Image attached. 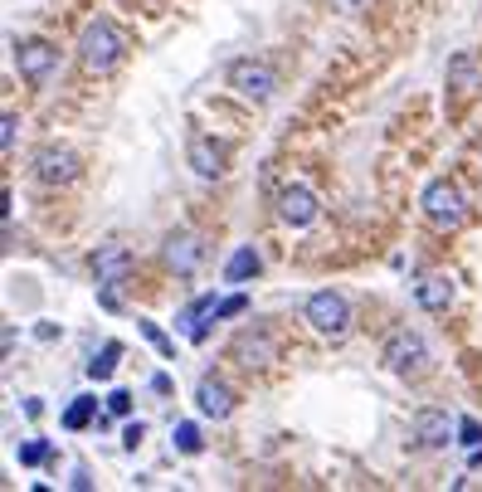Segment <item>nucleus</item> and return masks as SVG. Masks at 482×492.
<instances>
[{
	"label": "nucleus",
	"instance_id": "nucleus-1",
	"mask_svg": "<svg viewBox=\"0 0 482 492\" xmlns=\"http://www.w3.org/2000/svg\"><path fill=\"white\" fill-rule=\"evenodd\" d=\"M78 59H83V68H88V74H112V68L127 59L122 30H118L112 20H93L88 30H83V39H78Z\"/></svg>",
	"mask_w": 482,
	"mask_h": 492
},
{
	"label": "nucleus",
	"instance_id": "nucleus-2",
	"mask_svg": "<svg viewBox=\"0 0 482 492\" xmlns=\"http://www.w3.org/2000/svg\"><path fill=\"white\" fill-rule=\"evenodd\" d=\"M303 317H307V327L317 336H327V342H342V336L351 332V302L342 298V292H332V288L312 292Z\"/></svg>",
	"mask_w": 482,
	"mask_h": 492
},
{
	"label": "nucleus",
	"instance_id": "nucleus-3",
	"mask_svg": "<svg viewBox=\"0 0 482 492\" xmlns=\"http://www.w3.org/2000/svg\"><path fill=\"white\" fill-rule=\"evenodd\" d=\"M380 361H385L390 375H405V381H415V375L429 371V346H424L419 332L400 327V332H390V342H385V351H380Z\"/></svg>",
	"mask_w": 482,
	"mask_h": 492
},
{
	"label": "nucleus",
	"instance_id": "nucleus-4",
	"mask_svg": "<svg viewBox=\"0 0 482 492\" xmlns=\"http://www.w3.org/2000/svg\"><path fill=\"white\" fill-rule=\"evenodd\" d=\"M419 205H424V215H429L434 230H458V224L467 220V205H463V190L453 186V180H429L419 195Z\"/></svg>",
	"mask_w": 482,
	"mask_h": 492
},
{
	"label": "nucleus",
	"instance_id": "nucleus-5",
	"mask_svg": "<svg viewBox=\"0 0 482 492\" xmlns=\"http://www.w3.org/2000/svg\"><path fill=\"white\" fill-rule=\"evenodd\" d=\"M230 88L244 97V103H273V93H278V74L268 68L263 59H234L230 64Z\"/></svg>",
	"mask_w": 482,
	"mask_h": 492
},
{
	"label": "nucleus",
	"instance_id": "nucleus-6",
	"mask_svg": "<svg viewBox=\"0 0 482 492\" xmlns=\"http://www.w3.org/2000/svg\"><path fill=\"white\" fill-rule=\"evenodd\" d=\"M230 356H234L239 365H249V371H268V365L278 361V342H273L263 327H244V332L230 342Z\"/></svg>",
	"mask_w": 482,
	"mask_h": 492
},
{
	"label": "nucleus",
	"instance_id": "nucleus-7",
	"mask_svg": "<svg viewBox=\"0 0 482 492\" xmlns=\"http://www.w3.org/2000/svg\"><path fill=\"white\" fill-rule=\"evenodd\" d=\"M78 171H83L78 151H68V147L35 151V180H45V186H68V180H78Z\"/></svg>",
	"mask_w": 482,
	"mask_h": 492
},
{
	"label": "nucleus",
	"instance_id": "nucleus-8",
	"mask_svg": "<svg viewBox=\"0 0 482 492\" xmlns=\"http://www.w3.org/2000/svg\"><path fill=\"white\" fill-rule=\"evenodd\" d=\"M186 161H190V171L200 180H220L224 171H230V147L215 142V137H190Z\"/></svg>",
	"mask_w": 482,
	"mask_h": 492
},
{
	"label": "nucleus",
	"instance_id": "nucleus-9",
	"mask_svg": "<svg viewBox=\"0 0 482 492\" xmlns=\"http://www.w3.org/2000/svg\"><path fill=\"white\" fill-rule=\"evenodd\" d=\"M161 254H166V263H171L180 278H190L195 269H200V259H205V244H200V234H195V230H171Z\"/></svg>",
	"mask_w": 482,
	"mask_h": 492
},
{
	"label": "nucleus",
	"instance_id": "nucleus-10",
	"mask_svg": "<svg viewBox=\"0 0 482 492\" xmlns=\"http://www.w3.org/2000/svg\"><path fill=\"white\" fill-rule=\"evenodd\" d=\"M15 68H20V78H30V83H49V74L59 68V49L45 45V39H30V45L15 49Z\"/></svg>",
	"mask_w": 482,
	"mask_h": 492
},
{
	"label": "nucleus",
	"instance_id": "nucleus-11",
	"mask_svg": "<svg viewBox=\"0 0 482 492\" xmlns=\"http://www.w3.org/2000/svg\"><path fill=\"white\" fill-rule=\"evenodd\" d=\"M132 254H127L122 244H108V249H97L93 254V278H97V288H118V283H127L132 278Z\"/></svg>",
	"mask_w": 482,
	"mask_h": 492
},
{
	"label": "nucleus",
	"instance_id": "nucleus-12",
	"mask_svg": "<svg viewBox=\"0 0 482 492\" xmlns=\"http://www.w3.org/2000/svg\"><path fill=\"white\" fill-rule=\"evenodd\" d=\"M278 215H282V224H292V230H307V224L322 215V205L307 186H288L278 195Z\"/></svg>",
	"mask_w": 482,
	"mask_h": 492
},
{
	"label": "nucleus",
	"instance_id": "nucleus-13",
	"mask_svg": "<svg viewBox=\"0 0 482 492\" xmlns=\"http://www.w3.org/2000/svg\"><path fill=\"white\" fill-rule=\"evenodd\" d=\"M453 434H458V419H448L444 410H419L415 415V439H419V448H448Z\"/></svg>",
	"mask_w": 482,
	"mask_h": 492
},
{
	"label": "nucleus",
	"instance_id": "nucleus-14",
	"mask_svg": "<svg viewBox=\"0 0 482 492\" xmlns=\"http://www.w3.org/2000/svg\"><path fill=\"white\" fill-rule=\"evenodd\" d=\"M195 405H200L205 419H230L234 415V390L224 381H215V375H205V381L195 385Z\"/></svg>",
	"mask_w": 482,
	"mask_h": 492
},
{
	"label": "nucleus",
	"instance_id": "nucleus-15",
	"mask_svg": "<svg viewBox=\"0 0 482 492\" xmlns=\"http://www.w3.org/2000/svg\"><path fill=\"white\" fill-rule=\"evenodd\" d=\"M448 88L463 93V97L482 88V59L473 49H463V54H453V59H448Z\"/></svg>",
	"mask_w": 482,
	"mask_h": 492
},
{
	"label": "nucleus",
	"instance_id": "nucleus-16",
	"mask_svg": "<svg viewBox=\"0 0 482 492\" xmlns=\"http://www.w3.org/2000/svg\"><path fill=\"white\" fill-rule=\"evenodd\" d=\"M415 298H419V307H429V313H448V302H453V278H448V273L419 278Z\"/></svg>",
	"mask_w": 482,
	"mask_h": 492
},
{
	"label": "nucleus",
	"instance_id": "nucleus-17",
	"mask_svg": "<svg viewBox=\"0 0 482 492\" xmlns=\"http://www.w3.org/2000/svg\"><path fill=\"white\" fill-rule=\"evenodd\" d=\"M259 269H263V259L244 244V249L230 254V263H224V278H230V283H249V278H259Z\"/></svg>",
	"mask_w": 482,
	"mask_h": 492
},
{
	"label": "nucleus",
	"instance_id": "nucleus-18",
	"mask_svg": "<svg viewBox=\"0 0 482 492\" xmlns=\"http://www.w3.org/2000/svg\"><path fill=\"white\" fill-rule=\"evenodd\" d=\"M118 356H122V346H118V342H108V346L88 361V375H93V381H108V375L118 371Z\"/></svg>",
	"mask_w": 482,
	"mask_h": 492
},
{
	"label": "nucleus",
	"instance_id": "nucleus-19",
	"mask_svg": "<svg viewBox=\"0 0 482 492\" xmlns=\"http://www.w3.org/2000/svg\"><path fill=\"white\" fill-rule=\"evenodd\" d=\"M93 410H97V400H93V395H78V400L64 410V429H83V425L93 419Z\"/></svg>",
	"mask_w": 482,
	"mask_h": 492
},
{
	"label": "nucleus",
	"instance_id": "nucleus-20",
	"mask_svg": "<svg viewBox=\"0 0 482 492\" xmlns=\"http://www.w3.org/2000/svg\"><path fill=\"white\" fill-rule=\"evenodd\" d=\"M171 444L180 448V454H200V448H205V439H200V429H195V425H176Z\"/></svg>",
	"mask_w": 482,
	"mask_h": 492
},
{
	"label": "nucleus",
	"instance_id": "nucleus-21",
	"mask_svg": "<svg viewBox=\"0 0 482 492\" xmlns=\"http://www.w3.org/2000/svg\"><path fill=\"white\" fill-rule=\"evenodd\" d=\"M137 327H141V336H147V342H151L156 351H161V356H176V346H171V336H166L161 327H156V322H137Z\"/></svg>",
	"mask_w": 482,
	"mask_h": 492
},
{
	"label": "nucleus",
	"instance_id": "nucleus-22",
	"mask_svg": "<svg viewBox=\"0 0 482 492\" xmlns=\"http://www.w3.org/2000/svg\"><path fill=\"white\" fill-rule=\"evenodd\" d=\"M45 458H49V444H45V439H30V444H20V463H25V468H39Z\"/></svg>",
	"mask_w": 482,
	"mask_h": 492
},
{
	"label": "nucleus",
	"instance_id": "nucleus-23",
	"mask_svg": "<svg viewBox=\"0 0 482 492\" xmlns=\"http://www.w3.org/2000/svg\"><path fill=\"white\" fill-rule=\"evenodd\" d=\"M458 444H467V448H482V425L473 415H463L458 419Z\"/></svg>",
	"mask_w": 482,
	"mask_h": 492
},
{
	"label": "nucleus",
	"instance_id": "nucleus-24",
	"mask_svg": "<svg viewBox=\"0 0 482 492\" xmlns=\"http://www.w3.org/2000/svg\"><path fill=\"white\" fill-rule=\"evenodd\" d=\"M15 128H20V118L5 112V118H0V151H15Z\"/></svg>",
	"mask_w": 482,
	"mask_h": 492
},
{
	"label": "nucleus",
	"instance_id": "nucleus-25",
	"mask_svg": "<svg viewBox=\"0 0 482 492\" xmlns=\"http://www.w3.org/2000/svg\"><path fill=\"white\" fill-rule=\"evenodd\" d=\"M108 415H132V395H127V390H112V395H108Z\"/></svg>",
	"mask_w": 482,
	"mask_h": 492
},
{
	"label": "nucleus",
	"instance_id": "nucleus-26",
	"mask_svg": "<svg viewBox=\"0 0 482 492\" xmlns=\"http://www.w3.org/2000/svg\"><path fill=\"white\" fill-rule=\"evenodd\" d=\"M244 307H249V298H244V292H234V298H224V302H220V317H239Z\"/></svg>",
	"mask_w": 482,
	"mask_h": 492
},
{
	"label": "nucleus",
	"instance_id": "nucleus-27",
	"mask_svg": "<svg viewBox=\"0 0 482 492\" xmlns=\"http://www.w3.org/2000/svg\"><path fill=\"white\" fill-rule=\"evenodd\" d=\"M141 434H147V429H141V425H127V434H122V444H127V448H137V444H141Z\"/></svg>",
	"mask_w": 482,
	"mask_h": 492
},
{
	"label": "nucleus",
	"instance_id": "nucleus-28",
	"mask_svg": "<svg viewBox=\"0 0 482 492\" xmlns=\"http://www.w3.org/2000/svg\"><path fill=\"white\" fill-rule=\"evenodd\" d=\"M151 390L156 395H171V375H151Z\"/></svg>",
	"mask_w": 482,
	"mask_h": 492
},
{
	"label": "nucleus",
	"instance_id": "nucleus-29",
	"mask_svg": "<svg viewBox=\"0 0 482 492\" xmlns=\"http://www.w3.org/2000/svg\"><path fill=\"white\" fill-rule=\"evenodd\" d=\"M356 5H361V0H356Z\"/></svg>",
	"mask_w": 482,
	"mask_h": 492
}]
</instances>
